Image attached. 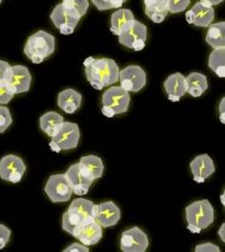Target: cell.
I'll return each instance as SVG.
<instances>
[{"mask_svg": "<svg viewBox=\"0 0 225 252\" xmlns=\"http://www.w3.org/2000/svg\"><path fill=\"white\" fill-rule=\"evenodd\" d=\"M120 87L128 93H138L147 83L146 71L139 65H128L119 74Z\"/></svg>", "mask_w": 225, "mask_h": 252, "instance_id": "obj_8", "label": "cell"}, {"mask_svg": "<svg viewBox=\"0 0 225 252\" xmlns=\"http://www.w3.org/2000/svg\"><path fill=\"white\" fill-rule=\"evenodd\" d=\"M80 137L81 131L77 123L64 121L51 136V142H54L60 151H71L78 146Z\"/></svg>", "mask_w": 225, "mask_h": 252, "instance_id": "obj_6", "label": "cell"}, {"mask_svg": "<svg viewBox=\"0 0 225 252\" xmlns=\"http://www.w3.org/2000/svg\"><path fill=\"white\" fill-rule=\"evenodd\" d=\"M218 237L221 238L222 242H225V224L221 225V228H219L218 231Z\"/></svg>", "mask_w": 225, "mask_h": 252, "instance_id": "obj_41", "label": "cell"}, {"mask_svg": "<svg viewBox=\"0 0 225 252\" xmlns=\"http://www.w3.org/2000/svg\"><path fill=\"white\" fill-rule=\"evenodd\" d=\"M190 0H167L168 13H180L188 8Z\"/></svg>", "mask_w": 225, "mask_h": 252, "instance_id": "obj_31", "label": "cell"}, {"mask_svg": "<svg viewBox=\"0 0 225 252\" xmlns=\"http://www.w3.org/2000/svg\"><path fill=\"white\" fill-rule=\"evenodd\" d=\"M45 194L50 199L51 203H66L74 194L65 174H52L49 177L44 187Z\"/></svg>", "mask_w": 225, "mask_h": 252, "instance_id": "obj_5", "label": "cell"}, {"mask_svg": "<svg viewBox=\"0 0 225 252\" xmlns=\"http://www.w3.org/2000/svg\"><path fill=\"white\" fill-rule=\"evenodd\" d=\"M186 20L189 24L198 28H209L215 20V10L213 7H205L199 1L194 4L190 11L186 12Z\"/></svg>", "mask_w": 225, "mask_h": 252, "instance_id": "obj_17", "label": "cell"}, {"mask_svg": "<svg viewBox=\"0 0 225 252\" xmlns=\"http://www.w3.org/2000/svg\"><path fill=\"white\" fill-rule=\"evenodd\" d=\"M68 5H70L74 10L80 14L81 17H83L87 13L88 8H89V1L88 0H66Z\"/></svg>", "mask_w": 225, "mask_h": 252, "instance_id": "obj_32", "label": "cell"}, {"mask_svg": "<svg viewBox=\"0 0 225 252\" xmlns=\"http://www.w3.org/2000/svg\"><path fill=\"white\" fill-rule=\"evenodd\" d=\"M31 82V72L25 65H11L5 80V86L13 95H17L29 92Z\"/></svg>", "mask_w": 225, "mask_h": 252, "instance_id": "obj_7", "label": "cell"}, {"mask_svg": "<svg viewBox=\"0 0 225 252\" xmlns=\"http://www.w3.org/2000/svg\"><path fill=\"white\" fill-rule=\"evenodd\" d=\"M64 252H89L87 245L82 244V243H72L71 245H69L68 248H65L63 250Z\"/></svg>", "mask_w": 225, "mask_h": 252, "instance_id": "obj_36", "label": "cell"}, {"mask_svg": "<svg viewBox=\"0 0 225 252\" xmlns=\"http://www.w3.org/2000/svg\"><path fill=\"white\" fill-rule=\"evenodd\" d=\"M25 172L26 165L22 158L10 154L0 159V178L2 180L17 184L22 180Z\"/></svg>", "mask_w": 225, "mask_h": 252, "instance_id": "obj_11", "label": "cell"}, {"mask_svg": "<svg viewBox=\"0 0 225 252\" xmlns=\"http://www.w3.org/2000/svg\"><path fill=\"white\" fill-rule=\"evenodd\" d=\"M195 252H219L221 249H219L218 245L213 244V243H203V244H198L194 248Z\"/></svg>", "mask_w": 225, "mask_h": 252, "instance_id": "obj_35", "label": "cell"}, {"mask_svg": "<svg viewBox=\"0 0 225 252\" xmlns=\"http://www.w3.org/2000/svg\"><path fill=\"white\" fill-rule=\"evenodd\" d=\"M82 17L68 5L66 0H63L61 4L55 6L50 14L51 22L54 23V26L60 30V32L64 36L74 33L76 26L78 25Z\"/></svg>", "mask_w": 225, "mask_h": 252, "instance_id": "obj_4", "label": "cell"}, {"mask_svg": "<svg viewBox=\"0 0 225 252\" xmlns=\"http://www.w3.org/2000/svg\"><path fill=\"white\" fill-rule=\"evenodd\" d=\"M102 107L110 108L115 115L124 114L130 104V94L121 87H110L102 95Z\"/></svg>", "mask_w": 225, "mask_h": 252, "instance_id": "obj_10", "label": "cell"}, {"mask_svg": "<svg viewBox=\"0 0 225 252\" xmlns=\"http://www.w3.org/2000/svg\"><path fill=\"white\" fill-rule=\"evenodd\" d=\"M207 65L218 77L223 78L225 76V48L213 50L210 54Z\"/></svg>", "mask_w": 225, "mask_h": 252, "instance_id": "obj_28", "label": "cell"}, {"mask_svg": "<svg viewBox=\"0 0 225 252\" xmlns=\"http://www.w3.org/2000/svg\"><path fill=\"white\" fill-rule=\"evenodd\" d=\"M11 238V230L5 225L0 224V250L4 249L7 245V243L10 242Z\"/></svg>", "mask_w": 225, "mask_h": 252, "instance_id": "obj_33", "label": "cell"}, {"mask_svg": "<svg viewBox=\"0 0 225 252\" xmlns=\"http://www.w3.org/2000/svg\"><path fill=\"white\" fill-rule=\"evenodd\" d=\"M64 174H65L66 180L69 181L70 186H71L72 192L75 194L80 195V197L86 195L88 191H89L92 184L94 183V180H92L86 173L82 171L78 162L70 166L68 171H66V173H64Z\"/></svg>", "mask_w": 225, "mask_h": 252, "instance_id": "obj_13", "label": "cell"}, {"mask_svg": "<svg viewBox=\"0 0 225 252\" xmlns=\"http://www.w3.org/2000/svg\"><path fill=\"white\" fill-rule=\"evenodd\" d=\"M83 221L86 220L80 215H77L74 211L66 210V212H64L62 217V228L66 233L74 237L81 225L83 224Z\"/></svg>", "mask_w": 225, "mask_h": 252, "instance_id": "obj_27", "label": "cell"}, {"mask_svg": "<svg viewBox=\"0 0 225 252\" xmlns=\"http://www.w3.org/2000/svg\"><path fill=\"white\" fill-rule=\"evenodd\" d=\"M186 80V93L192 97H199L209 89V81L204 74L200 72H191L185 77Z\"/></svg>", "mask_w": 225, "mask_h": 252, "instance_id": "obj_22", "label": "cell"}, {"mask_svg": "<svg viewBox=\"0 0 225 252\" xmlns=\"http://www.w3.org/2000/svg\"><path fill=\"white\" fill-rule=\"evenodd\" d=\"M190 168H191V173L193 174L194 181L199 184H203L216 171L213 160L207 154L197 155L190 162Z\"/></svg>", "mask_w": 225, "mask_h": 252, "instance_id": "obj_16", "label": "cell"}, {"mask_svg": "<svg viewBox=\"0 0 225 252\" xmlns=\"http://www.w3.org/2000/svg\"><path fill=\"white\" fill-rule=\"evenodd\" d=\"M80 166L92 180L102 178L104 173V163L97 155H84L80 159Z\"/></svg>", "mask_w": 225, "mask_h": 252, "instance_id": "obj_20", "label": "cell"}, {"mask_svg": "<svg viewBox=\"0 0 225 252\" xmlns=\"http://www.w3.org/2000/svg\"><path fill=\"white\" fill-rule=\"evenodd\" d=\"M74 237L87 246L96 245L103 237V227L94 218L88 219L83 221Z\"/></svg>", "mask_w": 225, "mask_h": 252, "instance_id": "obj_15", "label": "cell"}, {"mask_svg": "<svg viewBox=\"0 0 225 252\" xmlns=\"http://www.w3.org/2000/svg\"><path fill=\"white\" fill-rule=\"evenodd\" d=\"M14 95L7 89V87L5 86V84L0 86V105H5L10 103Z\"/></svg>", "mask_w": 225, "mask_h": 252, "instance_id": "obj_34", "label": "cell"}, {"mask_svg": "<svg viewBox=\"0 0 225 252\" xmlns=\"http://www.w3.org/2000/svg\"><path fill=\"white\" fill-rule=\"evenodd\" d=\"M134 19H135L134 14L129 8H119L110 17V24H112L110 31L113 32V34L119 36L122 31L130 25Z\"/></svg>", "mask_w": 225, "mask_h": 252, "instance_id": "obj_23", "label": "cell"}, {"mask_svg": "<svg viewBox=\"0 0 225 252\" xmlns=\"http://www.w3.org/2000/svg\"><path fill=\"white\" fill-rule=\"evenodd\" d=\"M165 92L168 95V99L172 102H178L186 94L185 76L180 72L169 75L163 83Z\"/></svg>", "mask_w": 225, "mask_h": 252, "instance_id": "obj_18", "label": "cell"}, {"mask_svg": "<svg viewBox=\"0 0 225 252\" xmlns=\"http://www.w3.org/2000/svg\"><path fill=\"white\" fill-rule=\"evenodd\" d=\"M200 4L203 5V6H205V7H212V5H218V4H221L222 2V0H216V1H211V0H200Z\"/></svg>", "mask_w": 225, "mask_h": 252, "instance_id": "obj_40", "label": "cell"}, {"mask_svg": "<svg viewBox=\"0 0 225 252\" xmlns=\"http://www.w3.org/2000/svg\"><path fill=\"white\" fill-rule=\"evenodd\" d=\"M150 245L147 234L138 226H133L122 232L120 249L122 252H145Z\"/></svg>", "mask_w": 225, "mask_h": 252, "instance_id": "obj_9", "label": "cell"}, {"mask_svg": "<svg viewBox=\"0 0 225 252\" xmlns=\"http://www.w3.org/2000/svg\"><path fill=\"white\" fill-rule=\"evenodd\" d=\"M225 99H224V97L221 99V103H219V113H221V115H219V119H221V122L222 123H225V114H224V111H225Z\"/></svg>", "mask_w": 225, "mask_h": 252, "instance_id": "obj_38", "label": "cell"}, {"mask_svg": "<svg viewBox=\"0 0 225 252\" xmlns=\"http://www.w3.org/2000/svg\"><path fill=\"white\" fill-rule=\"evenodd\" d=\"M94 206L95 204L92 200H88L86 198H77L70 204L69 209L70 211L80 215L84 220L94 218Z\"/></svg>", "mask_w": 225, "mask_h": 252, "instance_id": "obj_26", "label": "cell"}, {"mask_svg": "<svg viewBox=\"0 0 225 252\" xmlns=\"http://www.w3.org/2000/svg\"><path fill=\"white\" fill-rule=\"evenodd\" d=\"M93 4L98 11L113 10V8H122L124 0H93Z\"/></svg>", "mask_w": 225, "mask_h": 252, "instance_id": "obj_29", "label": "cell"}, {"mask_svg": "<svg viewBox=\"0 0 225 252\" xmlns=\"http://www.w3.org/2000/svg\"><path fill=\"white\" fill-rule=\"evenodd\" d=\"M11 65L6 61H0V86L5 84V80H6V75L10 70Z\"/></svg>", "mask_w": 225, "mask_h": 252, "instance_id": "obj_37", "label": "cell"}, {"mask_svg": "<svg viewBox=\"0 0 225 252\" xmlns=\"http://www.w3.org/2000/svg\"><path fill=\"white\" fill-rule=\"evenodd\" d=\"M205 42L213 50L225 48V23H213L207 28Z\"/></svg>", "mask_w": 225, "mask_h": 252, "instance_id": "obj_24", "label": "cell"}, {"mask_svg": "<svg viewBox=\"0 0 225 252\" xmlns=\"http://www.w3.org/2000/svg\"><path fill=\"white\" fill-rule=\"evenodd\" d=\"M221 200H222V204L224 205V204H225V203H224V194H222V197H221Z\"/></svg>", "mask_w": 225, "mask_h": 252, "instance_id": "obj_42", "label": "cell"}, {"mask_svg": "<svg viewBox=\"0 0 225 252\" xmlns=\"http://www.w3.org/2000/svg\"><path fill=\"white\" fill-rule=\"evenodd\" d=\"M94 219L103 228L115 226L121 219V211L113 201H104L94 206Z\"/></svg>", "mask_w": 225, "mask_h": 252, "instance_id": "obj_12", "label": "cell"}, {"mask_svg": "<svg viewBox=\"0 0 225 252\" xmlns=\"http://www.w3.org/2000/svg\"><path fill=\"white\" fill-rule=\"evenodd\" d=\"M101 111H102V114H103L104 116L108 117V119H112V117L115 116V113H114V111L108 107H102Z\"/></svg>", "mask_w": 225, "mask_h": 252, "instance_id": "obj_39", "label": "cell"}, {"mask_svg": "<svg viewBox=\"0 0 225 252\" xmlns=\"http://www.w3.org/2000/svg\"><path fill=\"white\" fill-rule=\"evenodd\" d=\"M83 65L88 82L96 90H102L119 82L120 68L114 60L88 57Z\"/></svg>", "mask_w": 225, "mask_h": 252, "instance_id": "obj_1", "label": "cell"}, {"mask_svg": "<svg viewBox=\"0 0 225 252\" xmlns=\"http://www.w3.org/2000/svg\"><path fill=\"white\" fill-rule=\"evenodd\" d=\"M119 43L128 49H133L138 42L147 40V26L134 19L126 30L119 34Z\"/></svg>", "mask_w": 225, "mask_h": 252, "instance_id": "obj_14", "label": "cell"}, {"mask_svg": "<svg viewBox=\"0 0 225 252\" xmlns=\"http://www.w3.org/2000/svg\"><path fill=\"white\" fill-rule=\"evenodd\" d=\"M56 49V39L46 31H37L26 40L24 54L32 63L40 64L45 58L50 57Z\"/></svg>", "mask_w": 225, "mask_h": 252, "instance_id": "obj_2", "label": "cell"}, {"mask_svg": "<svg viewBox=\"0 0 225 252\" xmlns=\"http://www.w3.org/2000/svg\"><path fill=\"white\" fill-rule=\"evenodd\" d=\"M185 218L190 232L200 233L201 230L212 225L215 220V210L207 199L197 200L186 206Z\"/></svg>", "mask_w": 225, "mask_h": 252, "instance_id": "obj_3", "label": "cell"}, {"mask_svg": "<svg viewBox=\"0 0 225 252\" xmlns=\"http://www.w3.org/2000/svg\"><path fill=\"white\" fill-rule=\"evenodd\" d=\"M12 125V115L10 109L4 105H0V133H4Z\"/></svg>", "mask_w": 225, "mask_h": 252, "instance_id": "obj_30", "label": "cell"}, {"mask_svg": "<svg viewBox=\"0 0 225 252\" xmlns=\"http://www.w3.org/2000/svg\"><path fill=\"white\" fill-rule=\"evenodd\" d=\"M0 4H1V0H0Z\"/></svg>", "mask_w": 225, "mask_h": 252, "instance_id": "obj_43", "label": "cell"}, {"mask_svg": "<svg viewBox=\"0 0 225 252\" xmlns=\"http://www.w3.org/2000/svg\"><path fill=\"white\" fill-rule=\"evenodd\" d=\"M145 13L152 22L160 24L168 14L167 0H145Z\"/></svg>", "mask_w": 225, "mask_h": 252, "instance_id": "obj_21", "label": "cell"}, {"mask_svg": "<svg viewBox=\"0 0 225 252\" xmlns=\"http://www.w3.org/2000/svg\"><path fill=\"white\" fill-rule=\"evenodd\" d=\"M82 103V95L75 89H64L58 94L57 105L66 114H74Z\"/></svg>", "mask_w": 225, "mask_h": 252, "instance_id": "obj_19", "label": "cell"}, {"mask_svg": "<svg viewBox=\"0 0 225 252\" xmlns=\"http://www.w3.org/2000/svg\"><path fill=\"white\" fill-rule=\"evenodd\" d=\"M64 122V117L56 111H48L39 117V127L43 133L52 136Z\"/></svg>", "mask_w": 225, "mask_h": 252, "instance_id": "obj_25", "label": "cell"}]
</instances>
